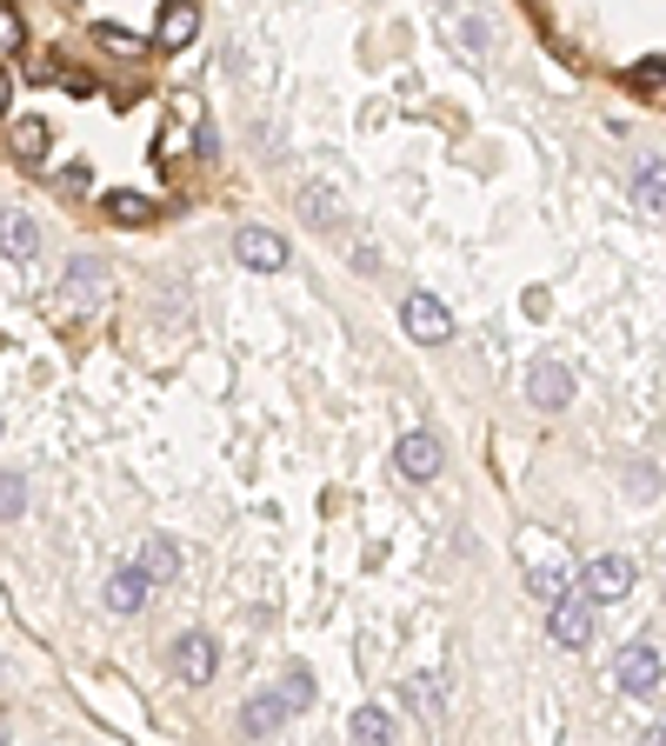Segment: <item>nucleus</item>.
<instances>
[{
  "label": "nucleus",
  "mask_w": 666,
  "mask_h": 746,
  "mask_svg": "<svg viewBox=\"0 0 666 746\" xmlns=\"http://www.w3.org/2000/svg\"><path fill=\"white\" fill-rule=\"evenodd\" d=\"M580 594H587L594 607L627 600V594H634V560H627V554H594V560L580 567Z\"/></svg>",
  "instance_id": "nucleus-3"
},
{
  "label": "nucleus",
  "mask_w": 666,
  "mask_h": 746,
  "mask_svg": "<svg viewBox=\"0 0 666 746\" xmlns=\"http://www.w3.org/2000/svg\"><path fill=\"white\" fill-rule=\"evenodd\" d=\"M213 667H220V647H213L207 634H180V640H173V674H180L187 687H207Z\"/></svg>",
  "instance_id": "nucleus-9"
},
{
  "label": "nucleus",
  "mask_w": 666,
  "mask_h": 746,
  "mask_svg": "<svg viewBox=\"0 0 666 746\" xmlns=\"http://www.w3.org/2000/svg\"><path fill=\"white\" fill-rule=\"evenodd\" d=\"M547 634H554V647H567V654H587V647H594V600L574 587L560 607H547Z\"/></svg>",
  "instance_id": "nucleus-4"
},
{
  "label": "nucleus",
  "mask_w": 666,
  "mask_h": 746,
  "mask_svg": "<svg viewBox=\"0 0 666 746\" xmlns=\"http://www.w3.org/2000/svg\"><path fill=\"white\" fill-rule=\"evenodd\" d=\"M400 694H407V707H414V714H440V680H427V674H414V680H407Z\"/></svg>",
  "instance_id": "nucleus-21"
},
{
  "label": "nucleus",
  "mask_w": 666,
  "mask_h": 746,
  "mask_svg": "<svg viewBox=\"0 0 666 746\" xmlns=\"http://www.w3.org/2000/svg\"><path fill=\"white\" fill-rule=\"evenodd\" d=\"M640 746H666V727H647V734H640Z\"/></svg>",
  "instance_id": "nucleus-29"
},
{
  "label": "nucleus",
  "mask_w": 666,
  "mask_h": 746,
  "mask_svg": "<svg viewBox=\"0 0 666 746\" xmlns=\"http://www.w3.org/2000/svg\"><path fill=\"white\" fill-rule=\"evenodd\" d=\"M627 80H634L640 93H654V100H660V107H666V60H640V67H634Z\"/></svg>",
  "instance_id": "nucleus-23"
},
{
  "label": "nucleus",
  "mask_w": 666,
  "mask_h": 746,
  "mask_svg": "<svg viewBox=\"0 0 666 746\" xmlns=\"http://www.w3.org/2000/svg\"><path fill=\"white\" fill-rule=\"evenodd\" d=\"M0 614H7V600H0Z\"/></svg>",
  "instance_id": "nucleus-30"
},
{
  "label": "nucleus",
  "mask_w": 666,
  "mask_h": 746,
  "mask_svg": "<svg viewBox=\"0 0 666 746\" xmlns=\"http://www.w3.org/2000/svg\"><path fill=\"white\" fill-rule=\"evenodd\" d=\"M394 460H400V474H407V480H434L447 454H440V440H434L427 427H414V434H400V447H394Z\"/></svg>",
  "instance_id": "nucleus-10"
},
{
  "label": "nucleus",
  "mask_w": 666,
  "mask_h": 746,
  "mask_svg": "<svg viewBox=\"0 0 666 746\" xmlns=\"http://www.w3.org/2000/svg\"><path fill=\"white\" fill-rule=\"evenodd\" d=\"M193 33H200V0H167V7H160V27H153L160 53H180Z\"/></svg>",
  "instance_id": "nucleus-11"
},
{
  "label": "nucleus",
  "mask_w": 666,
  "mask_h": 746,
  "mask_svg": "<svg viewBox=\"0 0 666 746\" xmlns=\"http://www.w3.org/2000/svg\"><path fill=\"white\" fill-rule=\"evenodd\" d=\"M147 587H153V580H147L140 567H120V574H107V607H113V614H140V607H147Z\"/></svg>",
  "instance_id": "nucleus-12"
},
{
  "label": "nucleus",
  "mask_w": 666,
  "mask_h": 746,
  "mask_svg": "<svg viewBox=\"0 0 666 746\" xmlns=\"http://www.w3.org/2000/svg\"><path fill=\"white\" fill-rule=\"evenodd\" d=\"M7 140H13V153H20V160H40V153H47V120H13V127H7Z\"/></svg>",
  "instance_id": "nucleus-18"
},
{
  "label": "nucleus",
  "mask_w": 666,
  "mask_h": 746,
  "mask_svg": "<svg viewBox=\"0 0 666 746\" xmlns=\"http://www.w3.org/2000/svg\"><path fill=\"white\" fill-rule=\"evenodd\" d=\"M107 213H113L120 227H140V220L153 213V200H147V193H133V187H113V193H107Z\"/></svg>",
  "instance_id": "nucleus-17"
},
{
  "label": "nucleus",
  "mask_w": 666,
  "mask_h": 746,
  "mask_svg": "<svg viewBox=\"0 0 666 746\" xmlns=\"http://www.w3.org/2000/svg\"><path fill=\"white\" fill-rule=\"evenodd\" d=\"M280 720H287V700H280V694H254V700L240 707V727H247L254 740H260V734H274Z\"/></svg>",
  "instance_id": "nucleus-15"
},
{
  "label": "nucleus",
  "mask_w": 666,
  "mask_h": 746,
  "mask_svg": "<svg viewBox=\"0 0 666 746\" xmlns=\"http://www.w3.org/2000/svg\"><path fill=\"white\" fill-rule=\"evenodd\" d=\"M520 560H527V587H534L540 607H560V600L580 587V574L567 567V554H560L547 534H527V540H520Z\"/></svg>",
  "instance_id": "nucleus-1"
},
{
  "label": "nucleus",
  "mask_w": 666,
  "mask_h": 746,
  "mask_svg": "<svg viewBox=\"0 0 666 746\" xmlns=\"http://www.w3.org/2000/svg\"><path fill=\"white\" fill-rule=\"evenodd\" d=\"M634 187H640V207H660L666 213V160H640Z\"/></svg>",
  "instance_id": "nucleus-19"
},
{
  "label": "nucleus",
  "mask_w": 666,
  "mask_h": 746,
  "mask_svg": "<svg viewBox=\"0 0 666 746\" xmlns=\"http://www.w3.org/2000/svg\"><path fill=\"white\" fill-rule=\"evenodd\" d=\"M520 307H527V314H534V320H540V314H547V307H554V300H547V287H527V300H520Z\"/></svg>",
  "instance_id": "nucleus-27"
},
{
  "label": "nucleus",
  "mask_w": 666,
  "mask_h": 746,
  "mask_svg": "<svg viewBox=\"0 0 666 746\" xmlns=\"http://www.w3.org/2000/svg\"><path fill=\"white\" fill-rule=\"evenodd\" d=\"M400 327H407V340H420V347H447V340H454V314H447L434 294H407V300H400Z\"/></svg>",
  "instance_id": "nucleus-5"
},
{
  "label": "nucleus",
  "mask_w": 666,
  "mask_h": 746,
  "mask_svg": "<svg viewBox=\"0 0 666 746\" xmlns=\"http://www.w3.org/2000/svg\"><path fill=\"white\" fill-rule=\"evenodd\" d=\"M20 40H27V20H20L13 7H0V53H13Z\"/></svg>",
  "instance_id": "nucleus-24"
},
{
  "label": "nucleus",
  "mask_w": 666,
  "mask_h": 746,
  "mask_svg": "<svg viewBox=\"0 0 666 746\" xmlns=\"http://www.w3.org/2000/svg\"><path fill=\"white\" fill-rule=\"evenodd\" d=\"M233 260L254 267V273H274V267H287V240L274 227H240L233 233Z\"/></svg>",
  "instance_id": "nucleus-8"
},
{
  "label": "nucleus",
  "mask_w": 666,
  "mask_h": 746,
  "mask_svg": "<svg viewBox=\"0 0 666 746\" xmlns=\"http://www.w3.org/2000/svg\"><path fill=\"white\" fill-rule=\"evenodd\" d=\"M0 253H7V260H33V253H40L33 213H0Z\"/></svg>",
  "instance_id": "nucleus-13"
},
{
  "label": "nucleus",
  "mask_w": 666,
  "mask_h": 746,
  "mask_svg": "<svg viewBox=\"0 0 666 746\" xmlns=\"http://www.w3.org/2000/svg\"><path fill=\"white\" fill-rule=\"evenodd\" d=\"M140 574H147V580H153V587H167V580H173V574H180V547H173V540H160V534H153V540H147V547H140Z\"/></svg>",
  "instance_id": "nucleus-14"
},
{
  "label": "nucleus",
  "mask_w": 666,
  "mask_h": 746,
  "mask_svg": "<svg viewBox=\"0 0 666 746\" xmlns=\"http://www.w3.org/2000/svg\"><path fill=\"white\" fill-rule=\"evenodd\" d=\"M107 300H113V280H107V267H100V260H73V267H67V280L53 287V307H60V314H73V320L107 314Z\"/></svg>",
  "instance_id": "nucleus-2"
},
{
  "label": "nucleus",
  "mask_w": 666,
  "mask_h": 746,
  "mask_svg": "<svg viewBox=\"0 0 666 746\" xmlns=\"http://www.w3.org/2000/svg\"><path fill=\"white\" fill-rule=\"evenodd\" d=\"M20 514H27V480L0 474V520H20Z\"/></svg>",
  "instance_id": "nucleus-22"
},
{
  "label": "nucleus",
  "mask_w": 666,
  "mask_h": 746,
  "mask_svg": "<svg viewBox=\"0 0 666 746\" xmlns=\"http://www.w3.org/2000/svg\"><path fill=\"white\" fill-rule=\"evenodd\" d=\"M7 100H13V80H7V67H0V113H7Z\"/></svg>",
  "instance_id": "nucleus-28"
},
{
  "label": "nucleus",
  "mask_w": 666,
  "mask_h": 746,
  "mask_svg": "<svg viewBox=\"0 0 666 746\" xmlns=\"http://www.w3.org/2000/svg\"><path fill=\"white\" fill-rule=\"evenodd\" d=\"M93 33H100V47H113V53H140V40L120 33V27H93Z\"/></svg>",
  "instance_id": "nucleus-26"
},
{
  "label": "nucleus",
  "mask_w": 666,
  "mask_h": 746,
  "mask_svg": "<svg viewBox=\"0 0 666 746\" xmlns=\"http://www.w3.org/2000/svg\"><path fill=\"white\" fill-rule=\"evenodd\" d=\"M627 494H634V500H654V494H660V474H654V467H634Z\"/></svg>",
  "instance_id": "nucleus-25"
},
{
  "label": "nucleus",
  "mask_w": 666,
  "mask_h": 746,
  "mask_svg": "<svg viewBox=\"0 0 666 746\" xmlns=\"http://www.w3.org/2000/svg\"><path fill=\"white\" fill-rule=\"evenodd\" d=\"M280 700H287V714H300V707H314V674H307V667H294V674L280 680Z\"/></svg>",
  "instance_id": "nucleus-20"
},
{
  "label": "nucleus",
  "mask_w": 666,
  "mask_h": 746,
  "mask_svg": "<svg viewBox=\"0 0 666 746\" xmlns=\"http://www.w3.org/2000/svg\"><path fill=\"white\" fill-rule=\"evenodd\" d=\"M614 680H620V694H654L660 687V654H654V640H634V647H620V660H614Z\"/></svg>",
  "instance_id": "nucleus-7"
},
{
  "label": "nucleus",
  "mask_w": 666,
  "mask_h": 746,
  "mask_svg": "<svg viewBox=\"0 0 666 746\" xmlns=\"http://www.w3.org/2000/svg\"><path fill=\"white\" fill-rule=\"evenodd\" d=\"M354 746H394V714L360 707V714H354Z\"/></svg>",
  "instance_id": "nucleus-16"
},
{
  "label": "nucleus",
  "mask_w": 666,
  "mask_h": 746,
  "mask_svg": "<svg viewBox=\"0 0 666 746\" xmlns=\"http://www.w3.org/2000/svg\"><path fill=\"white\" fill-rule=\"evenodd\" d=\"M527 400H534L540 414H560V407L574 400V367H567V360H534V374H527Z\"/></svg>",
  "instance_id": "nucleus-6"
}]
</instances>
